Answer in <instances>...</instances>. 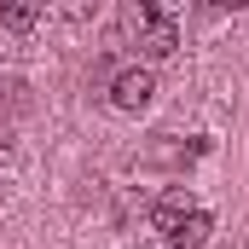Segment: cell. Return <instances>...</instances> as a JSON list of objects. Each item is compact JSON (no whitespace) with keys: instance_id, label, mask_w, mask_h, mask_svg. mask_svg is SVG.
Wrapping results in <instances>:
<instances>
[{"instance_id":"1","label":"cell","mask_w":249,"mask_h":249,"mask_svg":"<svg viewBox=\"0 0 249 249\" xmlns=\"http://www.w3.org/2000/svg\"><path fill=\"white\" fill-rule=\"evenodd\" d=\"M151 99H157V75H151L145 64H133V70H122V75L110 81V105L127 110V116H133V110H145Z\"/></svg>"},{"instance_id":"2","label":"cell","mask_w":249,"mask_h":249,"mask_svg":"<svg viewBox=\"0 0 249 249\" xmlns=\"http://www.w3.org/2000/svg\"><path fill=\"white\" fill-rule=\"evenodd\" d=\"M191 214H197V203H191V191H186V186H168L157 203H151V226H157L162 238H168L180 220H191Z\"/></svg>"},{"instance_id":"3","label":"cell","mask_w":249,"mask_h":249,"mask_svg":"<svg viewBox=\"0 0 249 249\" xmlns=\"http://www.w3.org/2000/svg\"><path fill=\"white\" fill-rule=\"evenodd\" d=\"M174 47H180V29H174V18H162V23H151V29L139 35V58H145V64L174 58Z\"/></svg>"},{"instance_id":"4","label":"cell","mask_w":249,"mask_h":249,"mask_svg":"<svg viewBox=\"0 0 249 249\" xmlns=\"http://www.w3.org/2000/svg\"><path fill=\"white\" fill-rule=\"evenodd\" d=\"M209 232H214V220L197 209L191 220H180V226L168 232V249H203V244H209Z\"/></svg>"},{"instance_id":"5","label":"cell","mask_w":249,"mask_h":249,"mask_svg":"<svg viewBox=\"0 0 249 249\" xmlns=\"http://www.w3.org/2000/svg\"><path fill=\"white\" fill-rule=\"evenodd\" d=\"M41 23V6H29V0H0V29H35Z\"/></svg>"}]
</instances>
